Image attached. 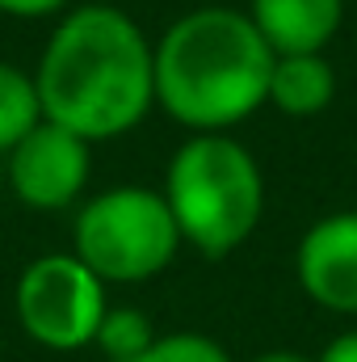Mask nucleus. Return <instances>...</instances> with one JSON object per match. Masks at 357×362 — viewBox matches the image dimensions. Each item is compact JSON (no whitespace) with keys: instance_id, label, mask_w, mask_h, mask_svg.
Masks as SVG:
<instances>
[{"instance_id":"obj_1","label":"nucleus","mask_w":357,"mask_h":362,"mask_svg":"<svg viewBox=\"0 0 357 362\" xmlns=\"http://www.w3.org/2000/svg\"><path fill=\"white\" fill-rule=\"evenodd\" d=\"M42 118L89 139H122L156 105L152 42L114 4H80L59 17L34 68Z\"/></svg>"},{"instance_id":"obj_6","label":"nucleus","mask_w":357,"mask_h":362,"mask_svg":"<svg viewBox=\"0 0 357 362\" xmlns=\"http://www.w3.org/2000/svg\"><path fill=\"white\" fill-rule=\"evenodd\" d=\"M8 156V189L30 211H68L80 202L92 169V144L55 127L38 122Z\"/></svg>"},{"instance_id":"obj_8","label":"nucleus","mask_w":357,"mask_h":362,"mask_svg":"<svg viewBox=\"0 0 357 362\" xmlns=\"http://www.w3.org/2000/svg\"><path fill=\"white\" fill-rule=\"evenodd\" d=\"M248 17L273 55H324L341 34L345 0H253Z\"/></svg>"},{"instance_id":"obj_5","label":"nucleus","mask_w":357,"mask_h":362,"mask_svg":"<svg viewBox=\"0 0 357 362\" xmlns=\"http://www.w3.org/2000/svg\"><path fill=\"white\" fill-rule=\"evenodd\" d=\"M13 308L30 341L55 354H72L92 346L109 295L76 253H42L21 270Z\"/></svg>"},{"instance_id":"obj_11","label":"nucleus","mask_w":357,"mask_h":362,"mask_svg":"<svg viewBox=\"0 0 357 362\" xmlns=\"http://www.w3.org/2000/svg\"><path fill=\"white\" fill-rule=\"evenodd\" d=\"M156 337H160V333L152 329V320H147L139 308H105L92 346H97L109 362H135Z\"/></svg>"},{"instance_id":"obj_9","label":"nucleus","mask_w":357,"mask_h":362,"mask_svg":"<svg viewBox=\"0 0 357 362\" xmlns=\"http://www.w3.org/2000/svg\"><path fill=\"white\" fill-rule=\"evenodd\" d=\"M337 97V72L324 55H273L269 105L286 118H315Z\"/></svg>"},{"instance_id":"obj_12","label":"nucleus","mask_w":357,"mask_h":362,"mask_svg":"<svg viewBox=\"0 0 357 362\" xmlns=\"http://www.w3.org/2000/svg\"><path fill=\"white\" fill-rule=\"evenodd\" d=\"M135 362H231V354L206 333H164Z\"/></svg>"},{"instance_id":"obj_15","label":"nucleus","mask_w":357,"mask_h":362,"mask_svg":"<svg viewBox=\"0 0 357 362\" xmlns=\"http://www.w3.org/2000/svg\"><path fill=\"white\" fill-rule=\"evenodd\" d=\"M253 362H315V358H303L294 350H269V354H257Z\"/></svg>"},{"instance_id":"obj_2","label":"nucleus","mask_w":357,"mask_h":362,"mask_svg":"<svg viewBox=\"0 0 357 362\" xmlns=\"http://www.w3.org/2000/svg\"><path fill=\"white\" fill-rule=\"evenodd\" d=\"M156 105L193 135H227L269 105L273 51L248 13L210 4L177 17L152 47Z\"/></svg>"},{"instance_id":"obj_13","label":"nucleus","mask_w":357,"mask_h":362,"mask_svg":"<svg viewBox=\"0 0 357 362\" xmlns=\"http://www.w3.org/2000/svg\"><path fill=\"white\" fill-rule=\"evenodd\" d=\"M68 0H0V13L4 17H21V21H34V17H51V13H63Z\"/></svg>"},{"instance_id":"obj_3","label":"nucleus","mask_w":357,"mask_h":362,"mask_svg":"<svg viewBox=\"0 0 357 362\" xmlns=\"http://www.w3.org/2000/svg\"><path fill=\"white\" fill-rule=\"evenodd\" d=\"M164 202L181 245L202 257L236 253L265 215V173L231 135H189L164 169Z\"/></svg>"},{"instance_id":"obj_14","label":"nucleus","mask_w":357,"mask_h":362,"mask_svg":"<svg viewBox=\"0 0 357 362\" xmlns=\"http://www.w3.org/2000/svg\"><path fill=\"white\" fill-rule=\"evenodd\" d=\"M315 362H357V329L341 333V337H332Z\"/></svg>"},{"instance_id":"obj_4","label":"nucleus","mask_w":357,"mask_h":362,"mask_svg":"<svg viewBox=\"0 0 357 362\" xmlns=\"http://www.w3.org/2000/svg\"><path fill=\"white\" fill-rule=\"evenodd\" d=\"M181 249L177 219L160 189L114 185L92 194L76 211L72 253L105 286L109 282H147L173 266Z\"/></svg>"},{"instance_id":"obj_7","label":"nucleus","mask_w":357,"mask_h":362,"mask_svg":"<svg viewBox=\"0 0 357 362\" xmlns=\"http://www.w3.org/2000/svg\"><path fill=\"white\" fill-rule=\"evenodd\" d=\"M303 295L337 316H357V211L315 219L294 253Z\"/></svg>"},{"instance_id":"obj_10","label":"nucleus","mask_w":357,"mask_h":362,"mask_svg":"<svg viewBox=\"0 0 357 362\" xmlns=\"http://www.w3.org/2000/svg\"><path fill=\"white\" fill-rule=\"evenodd\" d=\"M42 122V101L34 72L0 59V152H13Z\"/></svg>"}]
</instances>
